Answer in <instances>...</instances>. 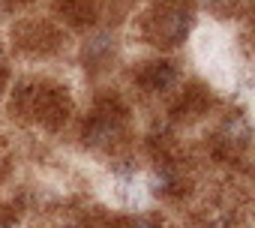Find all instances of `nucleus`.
I'll return each instance as SVG.
<instances>
[{"label":"nucleus","mask_w":255,"mask_h":228,"mask_svg":"<svg viewBox=\"0 0 255 228\" xmlns=\"http://www.w3.org/2000/svg\"><path fill=\"white\" fill-rule=\"evenodd\" d=\"M174 78H177V72L168 60H153L141 72V87L150 90V93H159V90H168L174 84Z\"/></svg>","instance_id":"nucleus-2"},{"label":"nucleus","mask_w":255,"mask_h":228,"mask_svg":"<svg viewBox=\"0 0 255 228\" xmlns=\"http://www.w3.org/2000/svg\"><path fill=\"white\" fill-rule=\"evenodd\" d=\"M204 3H207L210 9H216V12H222L225 6H231V0H204Z\"/></svg>","instance_id":"nucleus-4"},{"label":"nucleus","mask_w":255,"mask_h":228,"mask_svg":"<svg viewBox=\"0 0 255 228\" xmlns=\"http://www.w3.org/2000/svg\"><path fill=\"white\" fill-rule=\"evenodd\" d=\"M57 6L69 21H84L90 15V0H57Z\"/></svg>","instance_id":"nucleus-3"},{"label":"nucleus","mask_w":255,"mask_h":228,"mask_svg":"<svg viewBox=\"0 0 255 228\" xmlns=\"http://www.w3.org/2000/svg\"><path fill=\"white\" fill-rule=\"evenodd\" d=\"M12 3H15V0H12Z\"/></svg>","instance_id":"nucleus-5"},{"label":"nucleus","mask_w":255,"mask_h":228,"mask_svg":"<svg viewBox=\"0 0 255 228\" xmlns=\"http://www.w3.org/2000/svg\"><path fill=\"white\" fill-rule=\"evenodd\" d=\"M192 27V12L189 6H183L180 0H159L153 6V15L147 18V39L153 45H177L186 39Z\"/></svg>","instance_id":"nucleus-1"}]
</instances>
